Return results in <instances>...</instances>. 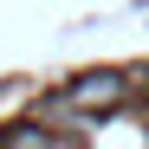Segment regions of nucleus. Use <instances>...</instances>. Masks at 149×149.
I'll return each mask as SVG.
<instances>
[{
	"mask_svg": "<svg viewBox=\"0 0 149 149\" xmlns=\"http://www.w3.org/2000/svg\"><path fill=\"white\" fill-rule=\"evenodd\" d=\"M123 97H130V78H117V71H84V78H71L65 110H117Z\"/></svg>",
	"mask_w": 149,
	"mask_h": 149,
	"instance_id": "f257e3e1",
	"label": "nucleus"
},
{
	"mask_svg": "<svg viewBox=\"0 0 149 149\" xmlns=\"http://www.w3.org/2000/svg\"><path fill=\"white\" fill-rule=\"evenodd\" d=\"M7 149H58L52 130H7Z\"/></svg>",
	"mask_w": 149,
	"mask_h": 149,
	"instance_id": "f03ea898",
	"label": "nucleus"
}]
</instances>
